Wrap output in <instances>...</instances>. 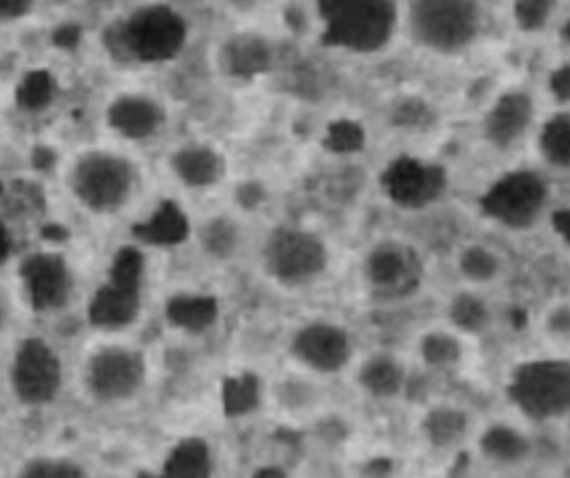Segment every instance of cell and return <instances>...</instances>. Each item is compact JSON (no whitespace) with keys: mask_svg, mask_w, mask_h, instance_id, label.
<instances>
[{"mask_svg":"<svg viewBox=\"0 0 570 478\" xmlns=\"http://www.w3.org/2000/svg\"><path fill=\"white\" fill-rule=\"evenodd\" d=\"M401 23L412 46L435 57H459L484 36L482 0H405Z\"/></svg>","mask_w":570,"mask_h":478,"instance_id":"6da1fadb","label":"cell"},{"mask_svg":"<svg viewBox=\"0 0 570 478\" xmlns=\"http://www.w3.org/2000/svg\"><path fill=\"white\" fill-rule=\"evenodd\" d=\"M137 169L124 153L90 149L73 160L69 186L76 199L97 213L119 210L132 196Z\"/></svg>","mask_w":570,"mask_h":478,"instance_id":"7a4b0ae2","label":"cell"},{"mask_svg":"<svg viewBox=\"0 0 570 478\" xmlns=\"http://www.w3.org/2000/svg\"><path fill=\"white\" fill-rule=\"evenodd\" d=\"M146 260L136 247H122L110 266L109 282L104 283L89 306V319L99 329L116 330L130 326L139 316L140 287Z\"/></svg>","mask_w":570,"mask_h":478,"instance_id":"3957f363","label":"cell"},{"mask_svg":"<svg viewBox=\"0 0 570 478\" xmlns=\"http://www.w3.org/2000/svg\"><path fill=\"white\" fill-rule=\"evenodd\" d=\"M512 402L534 420H549L570 412V364L535 360L519 367L508 389Z\"/></svg>","mask_w":570,"mask_h":478,"instance_id":"277c9868","label":"cell"},{"mask_svg":"<svg viewBox=\"0 0 570 478\" xmlns=\"http://www.w3.org/2000/svg\"><path fill=\"white\" fill-rule=\"evenodd\" d=\"M389 0H324V17L338 42L354 50H372L392 29Z\"/></svg>","mask_w":570,"mask_h":478,"instance_id":"5b68a950","label":"cell"},{"mask_svg":"<svg viewBox=\"0 0 570 478\" xmlns=\"http://www.w3.org/2000/svg\"><path fill=\"white\" fill-rule=\"evenodd\" d=\"M548 197L538 173L519 170L499 179L482 196V212L511 229H528L535 222Z\"/></svg>","mask_w":570,"mask_h":478,"instance_id":"8992f818","label":"cell"},{"mask_svg":"<svg viewBox=\"0 0 570 478\" xmlns=\"http://www.w3.org/2000/svg\"><path fill=\"white\" fill-rule=\"evenodd\" d=\"M264 266L279 282H304L324 272L327 250L317 237L304 230L277 229L264 247Z\"/></svg>","mask_w":570,"mask_h":478,"instance_id":"52a82bcc","label":"cell"},{"mask_svg":"<svg viewBox=\"0 0 570 478\" xmlns=\"http://www.w3.org/2000/svg\"><path fill=\"white\" fill-rule=\"evenodd\" d=\"M62 382L59 357L42 339H27L12 364V386L27 406H42L56 399Z\"/></svg>","mask_w":570,"mask_h":478,"instance_id":"ba28073f","label":"cell"},{"mask_svg":"<svg viewBox=\"0 0 570 478\" xmlns=\"http://www.w3.org/2000/svg\"><path fill=\"white\" fill-rule=\"evenodd\" d=\"M146 379L142 353L122 347L100 350L87 369V386L99 400L112 402L132 397Z\"/></svg>","mask_w":570,"mask_h":478,"instance_id":"9c48e42d","label":"cell"},{"mask_svg":"<svg viewBox=\"0 0 570 478\" xmlns=\"http://www.w3.org/2000/svg\"><path fill=\"white\" fill-rule=\"evenodd\" d=\"M365 276L379 293L407 296L422 279V262L411 247L382 242L368 253Z\"/></svg>","mask_w":570,"mask_h":478,"instance_id":"30bf717a","label":"cell"},{"mask_svg":"<svg viewBox=\"0 0 570 478\" xmlns=\"http://www.w3.org/2000/svg\"><path fill=\"white\" fill-rule=\"evenodd\" d=\"M298 362L322 374H334L347 366L352 356L351 339L341 327L311 323L295 333L291 346Z\"/></svg>","mask_w":570,"mask_h":478,"instance_id":"8fae6325","label":"cell"},{"mask_svg":"<svg viewBox=\"0 0 570 478\" xmlns=\"http://www.w3.org/2000/svg\"><path fill=\"white\" fill-rule=\"evenodd\" d=\"M385 192L395 206L419 210L434 202L445 189V173L439 167L422 166L415 160H399L385 173Z\"/></svg>","mask_w":570,"mask_h":478,"instance_id":"7c38bea8","label":"cell"},{"mask_svg":"<svg viewBox=\"0 0 570 478\" xmlns=\"http://www.w3.org/2000/svg\"><path fill=\"white\" fill-rule=\"evenodd\" d=\"M534 117V97L528 90H508L489 107L482 122V130L491 146L508 150L528 133Z\"/></svg>","mask_w":570,"mask_h":478,"instance_id":"4fadbf2b","label":"cell"},{"mask_svg":"<svg viewBox=\"0 0 570 478\" xmlns=\"http://www.w3.org/2000/svg\"><path fill=\"white\" fill-rule=\"evenodd\" d=\"M20 276L33 309H59L70 293V273L66 260L56 253H37L20 267Z\"/></svg>","mask_w":570,"mask_h":478,"instance_id":"5bb4252c","label":"cell"},{"mask_svg":"<svg viewBox=\"0 0 570 478\" xmlns=\"http://www.w3.org/2000/svg\"><path fill=\"white\" fill-rule=\"evenodd\" d=\"M106 122L122 139L140 142L159 132L166 122V110L146 93L124 92L107 106Z\"/></svg>","mask_w":570,"mask_h":478,"instance_id":"9a60e30c","label":"cell"},{"mask_svg":"<svg viewBox=\"0 0 570 478\" xmlns=\"http://www.w3.org/2000/svg\"><path fill=\"white\" fill-rule=\"evenodd\" d=\"M167 36H173V20L169 13L153 9H139L120 20L114 39L120 49L134 59H154L166 52Z\"/></svg>","mask_w":570,"mask_h":478,"instance_id":"2e32d148","label":"cell"},{"mask_svg":"<svg viewBox=\"0 0 570 478\" xmlns=\"http://www.w3.org/2000/svg\"><path fill=\"white\" fill-rule=\"evenodd\" d=\"M189 232V219L174 200H164L149 219L132 227L137 240L154 247L180 246Z\"/></svg>","mask_w":570,"mask_h":478,"instance_id":"e0dca14e","label":"cell"},{"mask_svg":"<svg viewBox=\"0 0 570 478\" xmlns=\"http://www.w3.org/2000/svg\"><path fill=\"white\" fill-rule=\"evenodd\" d=\"M174 173L189 187H209L219 182L226 163L210 147H184L170 157Z\"/></svg>","mask_w":570,"mask_h":478,"instance_id":"ac0fdd59","label":"cell"},{"mask_svg":"<svg viewBox=\"0 0 570 478\" xmlns=\"http://www.w3.org/2000/svg\"><path fill=\"white\" fill-rule=\"evenodd\" d=\"M166 317L176 329L206 332L219 317V302L210 296H176L167 302Z\"/></svg>","mask_w":570,"mask_h":478,"instance_id":"d6986e66","label":"cell"},{"mask_svg":"<svg viewBox=\"0 0 570 478\" xmlns=\"http://www.w3.org/2000/svg\"><path fill=\"white\" fill-rule=\"evenodd\" d=\"M213 472V456L206 440L184 439L170 450L163 467L167 478H206Z\"/></svg>","mask_w":570,"mask_h":478,"instance_id":"ffe728a7","label":"cell"},{"mask_svg":"<svg viewBox=\"0 0 570 478\" xmlns=\"http://www.w3.org/2000/svg\"><path fill=\"white\" fill-rule=\"evenodd\" d=\"M358 382L371 396L391 399L404 387V370L391 357H372L362 366Z\"/></svg>","mask_w":570,"mask_h":478,"instance_id":"44dd1931","label":"cell"},{"mask_svg":"<svg viewBox=\"0 0 570 478\" xmlns=\"http://www.w3.org/2000/svg\"><path fill=\"white\" fill-rule=\"evenodd\" d=\"M539 150L549 166L570 169V110L549 117L539 132Z\"/></svg>","mask_w":570,"mask_h":478,"instance_id":"7402d4cb","label":"cell"},{"mask_svg":"<svg viewBox=\"0 0 570 478\" xmlns=\"http://www.w3.org/2000/svg\"><path fill=\"white\" fill-rule=\"evenodd\" d=\"M224 414L229 419L254 412L261 404V382L254 374L227 377L223 384Z\"/></svg>","mask_w":570,"mask_h":478,"instance_id":"603a6c76","label":"cell"},{"mask_svg":"<svg viewBox=\"0 0 570 478\" xmlns=\"http://www.w3.org/2000/svg\"><path fill=\"white\" fill-rule=\"evenodd\" d=\"M422 427L432 446L451 447L464 437L468 419L461 410L439 407L428 414Z\"/></svg>","mask_w":570,"mask_h":478,"instance_id":"cb8c5ba5","label":"cell"},{"mask_svg":"<svg viewBox=\"0 0 570 478\" xmlns=\"http://www.w3.org/2000/svg\"><path fill=\"white\" fill-rule=\"evenodd\" d=\"M481 447L485 456L504 464L518 462L529 452L528 440L509 427H494L488 430L482 437Z\"/></svg>","mask_w":570,"mask_h":478,"instance_id":"d4e9b609","label":"cell"},{"mask_svg":"<svg viewBox=\"0 0 570 478\" xmlns=\"http://www.w3.org/2000/svg\"><path fill=\"white\" fill-rule=\"evenodd\" d=\"M200 242L204 250L217 259H227L236 252L237 243H239V232H237L236 223L229 219L217 217L210 220L200 230Z\"/></svg>","mask_w":570,"mask_h":478,"instance_id":"484cf974","label":"cell"},{"mask_svg":"<svg viewBox=\"0 0 570 478\" xmlns=\"http://www.w3.org/2000/svg\"><path fill=\"white\" fill-rule=\"evenodd\" d=\"M451 319L465 332H481L489 323V310L475 297L461 296L452 302Z\"/></svg>","mask_w":570,"mask_h":478,"instance_id":"4316f807","label":"cell"},{"mask_svg":"<svg viewBox=\"0 0 570 478\" xmlns=\"http://www.w3.org/2000/svg\"><path fill=\"white\" fill-rule=\"evenodd\" d=\"M422 357L432 367H445L461 359V346L448 333H429L421 346Z\"/></svg>","mask_w":570,"mask_h":478,"instance_id":"83f0119b","label":"cell"},{"mask_svg":"<svg viewBox=\"0 0 570 478\" xmlns=\"http://www.w3.org/2000/svg\"><path fill=\"white\" fill-rule=\"evenodd\" d=\"M47 0H0V30L19 29L32 22Z\"/></svg>","mask_w":570,"mask_h":478,"instance_id":"f1b7e54d","label":"cell"},{"mask_svg":"<svg viewBox=\"0 0 570 478\" xmlns=\"http://www.w3.org/2000/svg\"><path fill=\"white\" fill-rule=\"evenodd\" d=\"M461 270L468 279L474 282H488L494 279L499 270V262L494 253L482 247H471L461 257Z\"/></svg>","mask_w":570,"mask_h":478,"instance_id":"f546056e","label":"cell"},{"mask_svg":"<svg viewBox=\"0 0 570 478\" xmlns=\"http://www.w3.org/2000/svg\"><path fill=\"white\" fill-rule=\"evenodd\" d=\"M23 477L30 478H76L83 472L77 464L59 459H36L23 466Z\"/></svg>","mask_w":570,"mask_h":478,"instance_id":"4dcf8cb0","label":"cell"},{"mask_svg":"<svg viewBox=\"0 0 570 478\" xmlns=\"http://www.w3.org/2000/svg\"><path fill=\"white\" fill-rule=\"evenodd\" d=\"M556 230L564 237L566 242L570 243V209L558 210L552 217Z\"/></svg>","mask_w":570,"mask_h":478,"instance_id":"1f68e13d","label":"cell"},{"mask_svg":"<svg viewBox=\"0 0 570 478\" xmlns=\"http://www.w3.org/2000/svg\"><path fill=\"white\" fill-rule=\"evenodd\" d=\"M10 250L9 233H7L6 227L0 222V262L7 259Z\"/></svg>","mask_w":570,"mask_h":478,"instance_id":"d6a6232c","label":"cell"},{"mask_svg":"<svg viewBox=\"0 0 570 478\" xmlns=\"http://www.w3.org/2000/svg\"><path fill=\"white\" fill-rule=\"evenodd\" d=\"M254 476L281 478V477L287 476V472H285V470L281 469V467L267 466V467H263V469H257V472L254 474Z\"/></svg>","mask_w":570,"mask_h":478,"instance_id":"836d02e7","label":"cell"},{"mask_svg":"<svg viewBox=\"0 0 570 478\" xmlns=\"http://www.w3.org/2000/svg\"><path fill=\"white\" fill-rule=\"evenodd\" d=\"M0 322H2V307H0Z\"/></svg>","mask_w":570,"mask_h":478,"instance_id":"e575fe53","label":"cell"}]
</instances>
